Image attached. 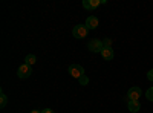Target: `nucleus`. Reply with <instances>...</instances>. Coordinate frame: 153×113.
<instances>
[{
	"label": "nucleus",
	"instance_id": "nucleus-6",
	"mask_svg": "<svg viewBox=\"0 0 153 113\" xmlns=\"http://www.w3.org/2000/svg\"><path fill=\"white\" fill-rule=\"evenodd\" d=\"M101 5V0H83V8L87 11H92Z\"/></svg>",
	"mask_w": 153,
	"mask_h": 113
},
{
	"label": "nucleus",
	"instance_id": "nucleus-7",
	"mask_svg": "<svg viewBox=\"0 0 153 113\" xmlns=\"http://www.w3.org/2000/svg\"><path fill=\"white\" fill-rule=\"evenodd\" d=\"M98 18L95 17V16H91V17H87V20H86V28L87 29H95V28H98Z\"/></svg>",
	"mask_w": 153,
	"mask_h": 113
},
{
	"label": "nucleus",
	"instance_id": "nucleus-8",
	"mask_svg": "<svg viewBox=\"0 0 153 113\" xmlns=\"http://www.w3.org/2000/svg\"><path fill=\"white\" fill-rule=\"evenodd\" d=\"M113 49L112 47H104L103 51H101V57H103L104 60H107V61H110L112 58H113Z\"/></svg>",
	"mask_w": 153,
	"mask_h": 113
},
{
	"label": "nucleus",
	"instance_id": "nucleus-4",
	"mask_svg": "<svg viewBox=\"0 0 153 113\" xmlns=\"http://www.w3.org/2000/svg\"><path fill=\"white\" fill-rule=\"evenodd\" d=\"M141 95H143V90L139 89L138 86L130 87L129 92H127V98H129V101H138V99L141 98Z\"/></svg>",
	"mask_w": 153,
	"mask_h": 113
},
{
	"label": "nucleus",
	"instance_id": "nucleus-5",
	"mask_svg": "<svg viewBox=\"0 0 153 113\" xmlns=\"http://www.w3.org/2000/svg\"><path fill=\"white\" fill-rule=\"evenodd\" d=\"M87 49L91 52H100L101 54V51L104 49V44H103V41L101 40H91L87 43Z\"/></svg>",
	"mask_w": 153,
	"mask_h": 113
},
{
	"label": "nucleus",
	"instance_id": "nucleus-1",
	"mask_svg": "<svg viewBox=\"0 0 153 113\" xmlns=\"http://www.w3.org/2000/svg\"><path fill=\"white\" fill-rule=\"evenodd\" d=\"M68 70H69V73H71V77L75 78V80H80L83 75H84V69H83V66H80V64H71Z\"/></svg>",
	"mask_w": 153,
	"mask_h": 113
},
{
	"label": "nucleus",
	"instance_id": "nucleus-10",
	"mask_svg": "<svg viewBox=\"0 0 153 113\" xmlns=\"http://www.w3.org/2000/svg\"><path fill=\"white\" fill-rule=\"evenodd\" d=\"M35 63H37V58H35L34 54H29L26 58H25V64H28V66H31V67L35 64Z\"/></svg>",
	"mask_w": 153,
	"mask_h": 113
},
{
	"label": "nucleus",
	"instance_id": "nucleus-16",
	"mask_svg": "<svg viewBox=\"0 0 153 113\" xmlns=\"http://www.w3.org/2000/svg\"><path fill=\"white\" fill-rule=\"evenodd\" d=\"M31 113H42V110H32Z\"/></svg>",
	"mask_w": 153,
	"mask_h": 113
},
{
	"label": "nucleus",
	"instance_id": "nucleus-14",
	"mask_svg": "<svg viewBox=\"0 0 153 113\" xmlns=\"http://www.w3.org/2000/svg\"><path fill=\"white\" fill-rule=\"evenodd\" d=\"M147 80H149V81H153V69H150V70L147 72Z\"/></svg>",
	"mask_w": 153,
	"mask_h": 113
},
{
	"label": "nucleus",
	"instance_id": "nucleus-9",
	"mask_svg": "<svg viewBox=\"0 0 153 113\" xmlns=\"http://www.w3.org/2000/svg\"><path fill=\"white\" fill-rule=\"evenodd\" d=\"M127 107H129V110L132 113H136L141 110V104H139V101H129L127 103Z\"/></svg>",
	"mask_w": 153,
	"mask_h": 113
},
{
	"label": "nucleus",
	"instance_id": "nucleus-13",
	"mask_svg": "<svg viewBox=\"0 0 153 113\" xmlns=\"http://www.w3.org/2000/svg\"><path fill=\"white\" fill-rule=\"evenodd\" d=\"M78 81H80V84H81V86H86V84L89 83V78L86 77V75H83V77H81V78H80Z\"/></svg>",
	"mask_w": 153,
	"mask_h": 113
},
{
	"label": "nucleus",
	"instance_id": "nucleus-3",
	"mask_svg": "<svg viewBox=\"0 0 153 113\" xmlns=\"http://www.w3.org/2000/svg\"><path fill=\"white\" fill-rule=\"evenodd\" d=\"M87 28L86 24H76V26L72 29V35L75 37V38H84V37L87 35Z\"/></svg>",
	"mask_w": 153,
	"mask_h": 113
},
{
	"label": "nucleus",
	"instance_id": "nucleus-15",
	"mask_svg": "<svg viewBox=\"0 0 153 113\" xmlns=\"http://www.w3.org/2000/svg\"><path fill=\"white\" fill-rule=\"evenodd\" d=\"M42 113H55L52 109H45V110H42Z\"/></svg>",
	"mask_w": 153,
	"mask_h": 113
},
{
	"label": "nucleus",
	"instance_id": "nucleus-11",
	"mask_svg": "<svg viewBox=\"0 0 153 113\" xmlns=\"http://www.w3.org/2000/svg\"><path fill=\"white\" fill-rule=\"evenodd\" d=\"M6 103H8V96L2 92V93H0V107L3 109V107L6 106Z\"/></svg>",
	"mask_w": 153,
	"mask_h": 113
},
{
	"label": "nucleus",
	"instance_id": "nucleus-2",
	"mask_svg": "<svg viewBox=\"0 0 153 113\" xmlns=\"http://www.w3.org/2000/svg\"><path fill=\"white\" fill-rule=\"evenodd\" d=\"M31 73H32V67L31 66H28V64H23L17 69V77L20 78V80H25V78H29L31 77Z\"/></svg>",
	"mask_w": 153,
	"mask_h": 113
},
{
	"label": "nucleus",
	"instance_id": "nucleus-12",
	"mask_svg": "<svg viewBox=\"0 0 153 113\" xmlns=\"http://www.w3.org/2000/svg\"><path fill=\"white\" fill-rule=\"evenodd\" d=\"M146 98L149 99V101H153V87H150V89L146 92Z\"/></svg>",
	"mask_w": 153,
	"mask_h": 113
}]
</instances>
